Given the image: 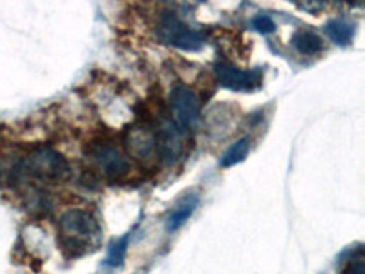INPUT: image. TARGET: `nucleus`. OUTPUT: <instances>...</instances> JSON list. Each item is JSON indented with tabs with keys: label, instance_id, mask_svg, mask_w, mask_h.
<instances>
[{
	"label": "nucleus",
	"instance_id": "obj_1",
	"mask_svg": "<svg viewBox=\"0 0 365 274\" xmlns=\"http://www.w3.org/2000/svg\"><path fill=\"white\" fill-rule=\"evenodd\" d=\"M61 243L64 250L77 256L90 249L91 241L99 236V223L90 212L83 208H70L58 220Z\"/></svg>",
	"mask_w": 365,
	"mask_h": 274
},
{
	"label": "nucleus",
	"instance_id": "obj_2",
	"mask_svg": "<svg viewBox=\"0 0 365 274\" xmlns=\"http://www.w3.org/2000/svg\"><path fill=\"white\" fill-rule=\"evenodd\" d=\"M22 168L29 176L44 181H63L70 176V163L61 152L53 148H35L29 152L28 158L22 163Z\"/></svg>",
	"mask_w": 365,
	"mask_h": 274
},
{
	"label": "nucleus",
	"instance_id": "obj_3",
	"mask_svg": "<svg viewBox=\"0 0 365 274\" xmlns=\"http://www.w3.org/2000/svg\"><path fill=\"white\" fill-rule=\"evenodd\" d=\"M158 35L165 44L174 46L179 50L197 51L203 46V37L200 31L188 28L185 22L178 19L174 13H163L161 21L158 26Z\"/></svg>",
	"mask_w": 365,
	"mask_h": 274
},
{
	"label": "nucleus",
	"instance_id": "obj_4",
	"mask_svg": "<svg viewBox=\"0 0 365 274\" xmlns=\"http://www.w3.org/2000/svg\"><path fill=\"white\" fill-rule=\"evenodd\" d=\"M170 108L175 123L182 130L195 128L201 121V103L192 88L185 84H175L170 91Z\"/></svg>",
	"mask_w": 365,
	"mask_h": 274
},
{
	"label": "nucleus",
	"instance_id": "obj_5",
	"mask_svg": "<svg viewBox=\"0 0 365 274\" xmlns=\"http://www.w3.org/2000/svg\"><path fill=\"white\" fill-rule=\"evenodd\" d=\"M123 143H125L126 152L132 158L148 161L158 150V132L152 125L139 121V123H133L126 128L125 136H123Z\"/></svg>",
	"mask_w": 365,
	"mask_h": 274
},
{
	"label": "nucleus",
	"instance_id": "obj_6",
	"mask_svg": "<svg viewBox=\"0 0 365 274\" xmlns=\"http://www.w3.org/2000/svg\"><path fill=\"white\" fill-rule=\"evenodd\" d=\"M90 158L99 166V171L110 179L125 178L130 171L128 159L123 156V152L115 145L108 141L93 143L90 146Z\"/></svg>",
	"mask_w": 365,
	"mask_h": 274
},
{
	"label": "nucleus",
	"instance_id": "obj_7",
	"mask_svg": "<svg viewBox=\"0 0 365 274\" xmlns=\"http://www.w3.org/2000/svg\"><path fill=\"white\" fill-rule=\"evenodd\" d=\"M214 73H216L217 83L223 88L234 91H256L262 86V73L257 70L247 71L240 70L234 64L227 63V61H217L214 66Z\"/></svg>",
	"mask_w": 365,
	"mask_h": 274
},
{
	"label": "nucleus",
	"instance_id": "obj_8",
	"mask_svg": "<svg viewBox=\"0 0 365 274\" xmlns=\"http://www.w3.org/2000/svg\"><path fill=\"white\" fill-rule=\"evenodd\" d=\"M187 150V130H182L178 123H165L158 133V152L166 165H174L182 158Z\"/></svg>",
	"mask_w": 365,
	"mask_h": 274
},
{
	"label": "nucleus",
	"instance_id": "obj_9",
	"mask_svg": "<svg viewBox=\"0 0 365 274\" xmlns=\"http://www.w3.org/2000/svg\"><path fill=\"white\" fill-rule=\"evenodd\" d=\"M197 203H200V198H197V196H187V198L172 210V214L168 216V220H166V228H168L170 233H174L179 227H182V225L188 221V218L194 214Z\"/></svg>",
	"mask_w": 365,
	"mask_h": 274
},
{
	"label": "nucleus",
	"instance_id": "obj_10",
	"mask_svg": "<svg viewBox=\"0 0 365 274\" xmlns=\"http://www.w3.org/2000/svg\"><path fill=\"white\" fill-rule=\"evenodd\" d=\"M292 46H294L296 51L303 55H316L324 50V39L319 37L318 34H314V31L299 29L292 37Z\"/></svg>",
	"mask_w": 365,
	"mask_h": 274
},
{
	"label": "nucleus",
	"instance_id": "obj_11",
	"mask_svg": "<svg viewBox=\"0 0 365 274\" xmlns=\"http://www.w3.org/2000/svg\"><path fill=\"white\" fill-rule=\"evenodd\" d=\"M325 31H327L332 42H336L340 46H347L349 42L353 41L354 26L351 22L344 21V19H334V21H331L325 26Z\"/></svg>",
	"mask_w": 365,
	"mask_h": 274
},
{
	"label": "nucleus",
	"instance_id": "obj_12",
	"mask_svg": "<svg viewBox=\"0 0 365 274\" xmlns=\"http://www.w3.org/2000/svg\"><path fill=\"white\" fill-rule=\"evenodd\" d=\"M249 139H240V141L234 143V145L227 150V154L223 156V159H221V166H223V168H230V166L243 161V159L247 158V154H249Z\"/></svg>",
	"mask_w": 365,
	"mask_h": 274
},
{
	"label": "nucleus",
	"instance_id": "obj_13",
	"mask_svg": "<svg viewBox=\"0 0 365 274\" xmlns=\"http://www.w3.org/2000/svg\"><path fill=\"white\" fill-rule=\"evenodd\" d=\"M126 249H128V236L120 238L119 241H115L112 249H110L108 265H112V267L120 265V263H123V260H125V256H126Z\"/></svg>",
	"mask_w": 365,
	"mask_h": 274
},
{
	"label": "nucleus",
	"instance_id": "obj_14",
	"mask_svg": "<svg viewBox=\"0 0 365 274\" xmlns=\"http://www.w3.org/2000/svg\"><path fill=\"white\" fill-rule=\"evenodd\" d=\"M252 24H254V28H256V31H259V34H263V35L272 34L274 29H276L274 21L270 17H267V15H259V17H256L252 21Z\"/></svg>",
	"mask_w": 365,
	"mask_h": 274
}]
</instances>
